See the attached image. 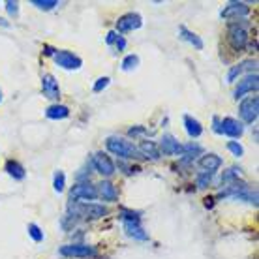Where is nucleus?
Returning a JSON list of instances; mask_svg holds the SVG:
<instances>
[{
	"mask_svg": "<svg viewBox=\"0 0 259 259\" xmlns=\"http://www.w3.org/2000/svg\"><path fill=\"white\" fill-rule=\"evenodd\" d=\"M212 130L216 132V134H222V132H220V118H218V117L212 118Z\"/></svg>",
	"mask_w": 259,
	"mask_h": 259,
	"instance_id": "obj_37",
	"label": "nucleus"
},
{
	"mask_svg": "<svg viewBox=\"0 0 259 259\" xmlns=\"http://www.w3.org/2000/svg\"><path fill=\"white\" fill-rule=\"evenodd\" d=\"M257 89H259L257 73H248L242 81H239V84H237V89H235V92H233V96H235V100H239V98H244L246 94H250V92H257Z\"/></svg>",
	"mask_w": 259,
	"mask_h": 259,
	"instance_id": "obj_10",
	"label": "nucleus"
},
{
	"mask_svg": "<svg viewBox=\"0 0 259 259\" xmlns=\"http://www.w3.org/2000/svg\"><path fill=\"white\" fill-rule=\"evenodd\" d=\"M248 13H250V8L244 4V2H229L224 10H222V17H226V19H242V17H246Z\"/></svg>",
	"mask_w": 259,
	"mask_h": 259,
	"instance_id": "obj_13",
	"label": "nucleus"
},
{
	"mask_svg": "<svg viewBox=\"0 0 259 259\" xmlns=\"http://www.w3.org/2000/svg\"><path fill=\"white\" fill-rule=\"evenodd\" d=\"M53 59H55L57 66L64 68V70H79V68L83 66V60L79 59L77 55H73L71 51H66V49L57 51L53 55Z\"/></svg>",
	"mask_w": 259,
	"mask_h": 259,
	"instance_id": "obj_8",
	"label": "nucleus"
},
{
	"mask_svg": "<svg viewBox=\"0 0 259 259\" xmlns=\"http://www.w3.org/2000/svg\"><path fill=\"white\" fill-rule=\"evenodd\" d=\"M239 115L246 124H253L259 117V98L248 96L239 105Z\"/></svg>",
	"mask_w": 259,
	"mask_h": 259,
	"instance_id": "obj_4",
	"label": "nucleus"
},
{
	"mask_svg": "<svg viewBox=\"0 0 259 259\" xmlns=\"http://www.w3.org/2000/svg\"><path fill=\"white\" fill-rule=\"evenodd\" d=\"M220 132L222 134H226L227 137H231V139H239L242 134H244V126L233 117H226L220 120Z\"/></svg>",
	"mask_w": 259,
	"mask_h": 259,
	"instance_id": "obj_12",
	"label": "nucleus"
},
{
	"mask_svg": "<svg viewBox=\"0 0 259 259\" xmlns=\"http://www.w3.org/2000/svg\"><path fill=\"white\" fill-rule=\"evenodd\" d=\"M96 197H98V190L91 181L77 182V184H73V188L70 190V201H73V203H79V199L94 201Z\"/></svg>",
	"mask_w": 259,
	"mask_h": 259,
	"instance_id": "obj_5",
	"label": "nucleus"
},
{
	"mask_svg": "<svg viewBox=\"0 0 259 259\" xmlns=\"http://www.w3.org/2000/svg\"><path fill=\"white\" fill-rule=\"evenodd\" d=\"M92 167L96 169L102 177H113L115 175V169H117L113 160L105 152H96V154L92 156Z\"/></svg>",
	"mask_w": 259,
	"mask_h": 259,
	"instance_id": "obj_9",
	"label": "nucleus"
},
{
	"mask_svg": "<svg viewBox=\"0 0 259 259\" xmlns=\"http://www.w3.org/2000/svg\"><path fill=\"white\" fill-rule=\"evenodd\" d=\"M41 92H44V96L49 98V100H59L60 89H59V81L55 79V75L46 73V75L41 77Z\"/></svg>",
	"mask_w": 259,
	"mask_h": 259,
	"instance_id": "obj_14",
	"label": "nucleus"
},
{
	"mask_svg": "<svg viewBox=\"0 0 259 259\" xmlns=\"http://www.w3.org/2000/svg\"><path fill=\"white\" fill-rule=\"evenodd\" d=\"M26 229H28V235H30L36 242H41V240H44V231H41L36 224H28V227H26Z\"/></svg>",
	"mask_w": 259,
	"mask_h": 259,
	"instance_id": "obj_30",
	"label": "nucleus"
},
{
	"mask_svg": "<svg viewBox=\"0 0 259 259\" xmlns=\"http://www.w3.org/2000/svg\"><path fill=\"white\" fill-rule=\"evenodd\" d=\"M158 149H160V154H163V156H182V145L177 141V137L171 136V134H165V136L162 137Z\"/></svg>",
	"mask_w": 259,
	"mask_h": 259,
	"instance_id": "obj_11",
	"label": "nucleus"
},
{
	"mask_svg": "<svg viewBox=\"0 0 259 259\" xmlns=\"http://www.w3.org/2000/svg\"><path fill=\"white\" fill-rule=\"evenodd\" d=\"M0 26H10V21H6V19H2V17H0Z\"/></svg>",
	"mask_w": 259,
	"mask_h": 259,
	"instance_id": "obj_39",
	"label": "nucleus"
},
{
	"mask_svg": "<svg viewBox=\"0 0 259 259\" xmlns=\"http://www.w3.org/2000/svg\"><path fill=\"white\" fill-rule=\"evenodd\" d=\"M239 175H240L239 167H229L227 171H224V175H222V184H231V182L239 181Z\"/></svg>",
	"mask_w": 259,
	"mask_h": 259,
	"instance_id": "obj_26",
	"label": "nucleus"
},
{
	"mask_svg": "<svg viewBox=\"0 0 259 259\" xmlns=\"http://www.w3.org/2000/svg\"><path fill=\"white\" fill-rule=\"evenodd\" d=\"M32 6H36L38 10H44V12H49V10L59 6V2L57 0H32Z\"/></svg>",
	"mask_w": 259,
	"mask_h": 259,
	"instance_id": "obj_27",
	"label": "nucleus"
},
{
	"mask_svg": "<svg viewBox=\"0 0 259 259\" xmlns=\"http://www.w3.org/2000/svg\"><path fill=\"white\" fill-rule=\"evenodd\" d=\"M214 173H207V171H203V173H199L197 175V179H195V182H197V188H207L208 184H210V181H212Z\"/></svg>",
	"mask_w": 259,
	"mask_h": 259,
	"instance_id": "obj_28",
	"label": "nucleus"
},
{
	"mask_svg": "<svg viewBox=\"0 0 259 259\" xmlns=\"http://www.w3.org/2000/svg\"><path fill=\"white\" fill-rule=\"evenodd\" d=\"M60 255L64 257H79V259H87V257H94L96 255V250L94 246H89V244H66V246H60L59 250Z\"/></svg>",
	"mask_w": 259,
	"mask_h": 259,
	"instance_id": "obj_6",
	"label": "nucleus"
},
{
	"mask_svg": "<svg viewBox=\"0 0 259 259\" xmlns=\"http://www.w3.org/2000/svg\"><path fill=\"white\" fill-rule=\"evenodd\" d=\"M184 128H186V134H188L192 139H195V137H199L201 134H203V126H201V122L197 120V118L190 117V115H184Z\"/></svg>",
	"mask_w": 259,
	"mask_h": 259,
	"instance_id": "obj_21",
	"label": "nucleus"
},
{
	"mask_svg": "<svg viewBox=\"0 0 259 259\" xmlns=\"http://www.w3.org/2000/svg\"><path fill=\"white\" fill-rule=\"evenodd\" d=\"M122 220L124 222H137V224H139V220H141V214L132 212V210H128V208H122Z\"/></svg>",
	"mask_w": 259,
	"mask_h": 259,
	"instance_id": "obj_32",
	"label": "nucleus"
},
{
	"mask_svg": "<svg viewBox=\"0 0 259 259\" xmlns=\"http://www.w3.org/2000/svg\"><path fill=\"white\" fill-rule=\"evenodd\" d=\"M109 81H111L109 77H100V79L96 81V83H94V87H92V91L96 92V94H98V92H102V91L105 89V87L109 84Z\"/></svg>",
	"mask_w": 259,
	"mask_h": 259,
	"instance_id": "obj_33",
	"label": "nucleus"
},
{
	"mask_svg": "<svg viewBox=\"0 0 259 259\" xmlns=\"http://www.w3.org/2000/svg\"><path fill=\"white\" fill-rule=\"evenodd\" d=\"M68 210L71 214H75L77 218H84V220H98V218H104L107 216V207L104 205H98V203H73L70 201Z\"/></svg>",
	"mask_w": 259,
	"mask_h": 259,
	"instance_id": "obj_2",
	"label": "nucleus"
},
{
	"mask_svg": "<svg viewBox=\"0 0 259 259\" xmlns=\"http://www.w3.org/2000/svg\"><path fill=\"white\" fill-rule=\"evenodd\" d=\"M105 147H107V150H109L111 154L118 156L120 160H139L141 158L136 145L132 141H128V139H122V137H117V136L107 137Z\"/></svg>",
	"mask_w": 259,
	"mask_h": 259,
	"instance_id": "obj_1",
	"label": "nucleus"
},
{
	"mask_svg": "<svg viewBox=\"0 0 259 259\" xmlns=\"http://www.w3.org/2000/svg\"><path fill=\"white\" fill-rule=\"evenodd\" d=\"M227 149H229V152H231L235 158H240V156L244 154V149H242V145H240L239 141H229L227 143Z\"/></svg>",
	"mask_w": 259,
	"mask_h": 259,
	"instance_id": "obj_31",
	"label": "nucleus"
},
{
	"mask_svg": "<svg viewBox=\"0 0 259 259\" xmlns=\"http://www.w3.org/2000/svg\"><path fill=\"white\" fill-rule=\"evenodd\" d=\"M0 104H2V91H0Z\"/></svg>",
	"mask_w": 259,
	"mask_h": 259,
	"instance_id": "obj_40",
	"label": "nucleus"
},
{
	"mask_svg": "<svg viewBox=\"0 0 259 259\" xmlns=\"http://www.w3.org/2000/svg\"><path fill=\"white\" fill-rule=\"evenodd\" d=\"M246 70H250L252 73H257V62L255 60H244V62L233 66L231 70L227 71V83H235V79L240 77Z\"/></svg>",
	"mask_w": 259,
	"mask_h": 259,
	"instance_id": "obj_15",
	"label": "nucleus"
},
{
	"mask_svg": "<svg viewBox=\"0 0 259 259\" xmlns=\"http://www.w3.org/2000/svg\"><path fill=\"white\" fill-rule=\"evenodd\" d=\"M201 152H203V149H201L197 143H186V145H182V162L184 163H188L192 162L195 156H199Z\"/></svg>",
	"mask_w": 259,
	"mask_h": 259,
	"instance_id": "obj_24",
	"label": "nucleus"
},
{
	"mask_svg": "<svg viewBox=\"0 0 259 259\" xmlns=\"http://www.w3.org/2000/svg\"><path fill=\"white\" fill-rule=\"evenodd\" d=\"M147 134V128L145 126H134V128L128 130V136L130 137H137V136H145Z\"/></svg>",
	"mask_w": 259,
	"mask_h": 259,
	"instance_id": "obj_35",
	"label": "nucleus"
},
{
	"mask_svg": "<svg viewBox=\"0 0 259 259\" xmlns=\"http://www.w3.org/2000/svg\"><path fill=\"white\" fill-rule=\"evenodd\" d=\"M117 39H118V34L115 32V30H111V32L107 34V38H105V44H107V46H113V44H117Z\"/></svg>",
	"mask_w": 259,
	"mask_h": 259,
	"instance_id": "obj_36",
	"label": "nucleus"
},
{
	"mask_svg": "<svg viewBox=\"0 0 259 259\" xmlns=\"http://www.w3.org/2000/svg\"><path fill=\"white\" fill-rule=\"evenodd\" d=\"M248 23H244V19H237L229 25V44L235 51H242L248 44Z\"/></svg>",
	"mask_w": 259,
	"mask_h": 259,
	"instance_id": "obj_3",
	"label": "nucleus"
},
{
	"mask_svg": "<svg viewBox=\"0 0 259 259\" xmlns=\"http://www.w3.org/2000/svg\"><path fill=\"white\" fill-rule=\"evenodd\" d=\"M222 165H224V160L218 154H205L199 158V167L207 173H216Z\"/></svg>",
	"mask_w": 259,
	"mask_h": 259,
	"instance_id": "obj_17",
	"label": "nucleus"
},
{
	"mask_svg": "<svg viewBox=\"0 0 259 259\" xmlns=\"http://www.w3.org/2000/svg\"><path fill=\"white\" fill-rule=\"evenodd\" d=\"M117 47H118V51H122L124 47H126V39H124L122 36H118V39H117Z\"/></svg>",
	"mask_w": 259,
	"mask_h": 259,
	"instance_id": "obj_38",
	"label": "nucleus"
},
{
	"mask_svg": "<svg viewBox=\"0 0 259 259\" xmlns=\"http://www.w3.org/2000/svg\"><path fill=\"white\" fill-rule=\"evenodd\" d=\"M179 38L184 39V41H188V44H192L195 49H203V39H201L195 32L188 30V28H186L184 25L179 26Z\"/></svg>",
	"mask_w": 259,
	"mask_h": 259,
	"instance_id": "obj_20",
	"label": "nucleus"
},
{
	"mask_svg": "<svg viewBox=\"0 0 259 259\" xmlns=\"http://www.w3.org/2000/svg\"><path fill=\"white\" fill-rule=\"evenodd\" d=\"M53 188L55 192H64L66 188V175L64 171H55V177H53Z\"/></svg>",
	"mask_w": 259,
	"mask_h": 259,
	"instance_id": "obj_25",
	"label": "nucleus"
},
{
	"mask_svg": "<svg viewBox=\"0 0 259 259\" xmlns=\"http://www.w3.org/2000/svg\"><path fill=\"white\" fill-rule=\"evenodd\" d=\"M6 10H8V13H10L12 17H17V15H19V4H17V2H12V0H8V2H6Z\"/></svg>",
	"mask_w": 259,
	"mask_h": 259,
	"instance_id": "obj_34",
	"label": "nucleus"
},
{
	"mask_svg": "<svg viewBox=\"0 0 259 259\" xmlns=\"http://www.w3.org/2000/svg\"><path fill=\"white\" fill-rule=\"evenodd\" d=\"M124 231H126L128 237H132V239H136V240H147L149 239L147 231H145L137 222H124Z\"/></svg>",
	"mask_w": 259,
	"mask_h": 259,
	"instance_id": "obj_19",
	"label": "nucleus"
},
{
	"mask_svg": "<svg viewBox=\"0 0 259 259\" xmlns=\"http://www.w3.org/2000/svg\"><path fill=\"white\" fill-rule=\"evenodd\" d=\"M137 150H139V154H141V158H150V160H158L160 158V149H158V145H156L154 141H141L139 143V147H137Z\"/></svg>",
	"mask_w": 259,
	"mask_h": 259,
	"instance_id": "obj_18",
	"label": "nucleus"
},
{
	"mask_svg": "<svg viewBox=\"0 0 259 259\" xmlns=\"http://www.w3.org/2000/svg\"><path fill=\"white\" fill-rule=\"evenodd\" d=\"M98 190V197H102L104 201H109V203H115L118 199V192L115 188V184L109 181H102L100 184H96Z\"/></svg>",
	"mask_w": 259,
	"mask_h": 259,
	"instance_id": "obj_16",
	"label": "nucleus"
},
{
	"mask_svg": "<svg viewBox=\"0 0 259 259\" xmlns=\"http://www.w3.org/2000/svg\"><path fill=\"white\" fill-rule=\"evenodd\" d=\"M46 117L47 118H53V120H62V118H68L70 117V109L66 107V105H51V107H47L46 109Z\"/></svg>",
	"mask_w": 259,
	"mask_h": 259,
	"instance_id": "obj_22",
	"label": "nucleus"
},
{
	"mask_svg": "<svg viewBox=\"0 0 259 259\" xmlns=\"http://www.w3.org/2000/svg\"><path fill=\"white\" fill-rule=\"evenodd\" d=\"M6 173L12 177V179H15V181H23L26 177L25 167H23L19 162H15V160H8L6 162Z\"/></svg>",
	"mask_w": 259,
	"mask_h": 259,
	"instance_id": "obj_23",
	"label": "nucleus"
},
{
	"mask_svg": "<svg viewBox=\"0 0 259 259\" xmlns=\"http://www.w3.org/2000/svg\"><path fill=\"white\" fill-rule=\"evenodd\" d=\"M141 26H143L141 15H139V13L130 12V13H126V15H122V17H118L117 30H115V32L117 34H128V32H132V30L141 28Z\"/></svg>",
	"mask_w": 259,
	"mask_h": 259,
	"instance_id": "obj_7",
	"label": "nucleus"
},
{
	"mask_svg": "<svg viewBox=\"0 0 259 259\" xmlns=\"http://www.w3.org/2000/svg\"><path fill=\"white\" fill-rule=\"evenodd\" d=\"M137 64H139V57H137V55H128V57L122 60V70L124 71L134 70V68H137Z\"/></svg>",
	"mask_w": 259,
	"mask_h": 259,
	"instance_id": "obj_29",
	"label": "nucleus"
}]
</instances>
